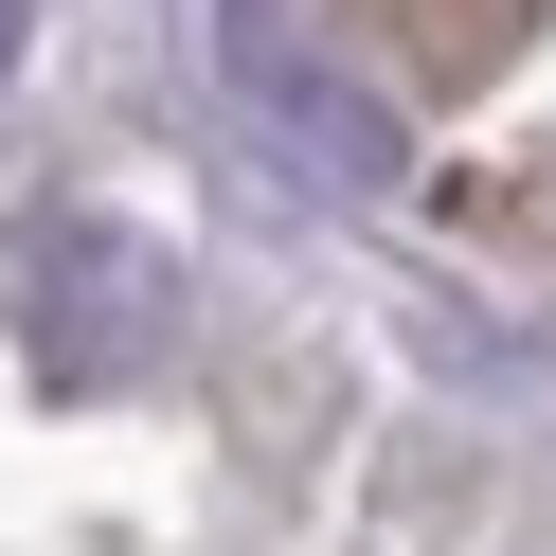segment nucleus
<instances>
[{"label": "nucleus", "mask_w": 556, "mask_h": 556, "mask_svg": "<svg viewBox=\"0 0 556 556\" xmlns=\"http://www.w3.org/2000/svg\"><path fill=\"white\" fill-rule=\"evenodd\" d=\"M162 324H180V269H162L144 233H109V216L18 233V341H37V377L109 395V377H144V359H162Z\"/></svg>", "instance_id": "f257e3e1"}, {"label": "nucleus", "mask_w": 556, "mask_h": 556, "mask_svg": "<svg viewBox=\"0 0 556 556\" xmlns=\"http://www.w3.org/2000/svg\"><path fill=\"white\" fill-rule=\"evenodd\" d=\"M18 37H37V0H0V73H18Z\"/></svg>", "instance_id": "f03ea898"}]
</instances>
